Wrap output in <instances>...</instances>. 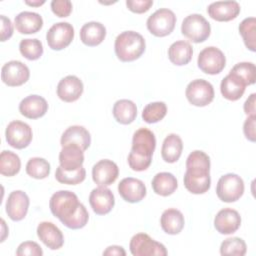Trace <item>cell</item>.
<instances>
[{
	"instance_id": "cell-1",
	"label": "cell",
	"mask_w": 256,
	"mask_h": 256,
	"mask_svg": "<svg viewBox=\"0 0 256 256\" xmlns=\"http://www.w3.org/2000/svg\"><path fill=\"white\" fill-rule=\"evenodd\" d=\"M49 207L51 213L69 229H81L88 223L89 213L72 191L55 192L50 198Z\"/></svg>"
},
{
	"instance_id": "cell-2",
	"label": "cell",
	"mask_w": 256,
	"mask_h": 256,
	"mask_svg": "<svg viewBox=\"0 0 256 256\" xmlns=\"http://www.w3.org/2000/svg\"><path fill=\"white\" fill-rule=\"evenodd\" d=\"M156 147L154 133L147 128L136 130L132 138V148L128 155V164L134 171L146 170L151 162Z\"/></svg>"
},
{
	"instance_id": "cell-3",
	"label": "cell",
	"mask_w": 256,
	"mask_h": 256,
	"mask_svg": "<svg viewBox=\"0 0 256 256\" xmlns=\"http://www.w3.org/2000/svg\"><path fill=\"white\" fill-rule=\"evenodd\" d=\"M145 48L144 37L135 31L120 33L114 43L115 54L122 62H131L138 59L145 52Z\"/></svg>"
},
{
	"instance_id": "cell-4",
	"label": "cell",
	"mask_w": 256,
	"mask_h": 256,
	"mask_svg": "<svg viewBox=\"0 0 256 256\" xmlns=\"http://www.w3.org/2000/svg\"><path fill=\"white\" fill-rule=\"evenodd\" d=\"M181 32L190 41L202 43L210 36L211 26L204 16L195 13L184 18L181 24Z\"/></svg>"
},
{
	"instance_id": "cell-5",
	"label": "cell",
	"mask_w": 256,
	"mask_h": 256,
	"mask_svg": "<svg viewBox=\"0 0 256 256\" xmlns=\"http://www.w3.org/2000/svg\"><path fill=\"white\" fill-rule=\"evenodd\" d=\"M244 188V181L239 175L228 173L219 178L216 186V194L221 201L231 203L242 197Z\"/></svg>"
},
{
	"instance_id": "cell-6",
	"label": "cell",
	"mask_w": 256,
	"mask_h": 256,
	"mask_svg": "<svg viewBox=\"0 0 256 256\" xmlns=\"http://www.w3.org/2000/svg\"><path fill=\"white\" fill-rule=\"evenodd\" d=\"M176 16L174 12L168 8H160L156 10L147 19V29L156 37H165L169 35L175 28Z\"/></svg>"
},
{
	"instance_id": "cell-7",
	"label": "cell",
	"mask_w": 256,
	"mask_h": 256,
	"mask_svg": "<svg viewBox=\"0 0 256 256\" xmlns=\"http://www.w3.org/2000/svg\"><path fill=\"white\" fill-rule=\"evenodd\" d=\"M130 252L133 256H166L165 246L152 239L146 233L135 234L129 243Z\"/></svg>"
},
{
	"instance_id": "cell-8",
	"label": "cell",
	"mask_w": 256,
	"mask_h": 256,
	"mask_svg": "<svg viewBox=\"0 0 256 256\" xmlns=\"http://www.w3.org/2000/svg\"><path fill=\"white\" fill-rule=\"evenodd\" d=\"M197 64L202 72L209 75H216L225 68L226 57L219 48L209 46L199 53Z\"/></svg>"
},
{
	"instance_id": "cell-9",
	"label": "cell",
	"mask_w": 256,
	"mask_h": 256,
	"mask_svg": "<svg viewBox=\"0 0 256 256\" xmlns=\"http://www.w3.org/2000/svg\"><path fill=\"white\" fill-rule=\"evenodd\" d=\"M185 95L190 104L204 107L213 101L214 88L210 82L204 79H195L187 85Z\"/></svg>"
},
{
	"instance_id": "cell-10",
	"label": "cell",
	"mask_w": 256,
	"mask_h": 256,
	"mask_svg": "<svg viewBox=\"0 0 256 256\" xmlns=\"http://www.w3.org/2000/svg\"><path fill=\"white\" fill-rule=\"evenodd\" d=\"M74 38V28L68 22L53 24L46 33V41L52 50H62L70 45Z\"/></svg>"
},
{
	"instance_id": "cell-11",
	"label": "cell",
	"mask_w": 256,
	"mask_h": 256,
	"mask_svg": "<svg viewBox=\"0 0 256 256\" xmlns=\"http://www.w3.org/2000/svg\"><path fill=\"white\" fill-rule=\"evenodd\" d=\"M5 137L7 143L16 149L26 148L32 141L33 133L31 127L22 121H11L5 131Z\"/></svg>"
},
{
	"instance_id": "cell-12",
	"label": "cell",
	"mask_w": 256,
	"mask_h": 256,
	"mask_svg": "<svg viewBox=\"0 0 256 256\" xmlns=\"http://www.w3.org/2000/svg\"><path fill=\"white\" fill-rule=\"evenodd\" d=\"M29 77V68L21 61L11 60L2 66L1 79L6 85L10 87L23 85L28 81Z\"/></svg>"
},
{
	"instance_id": "cell-13",
	"label": "cell",
	"mask_w": 256,
	"mask_h": 256,
	"mask_svg": "<svg viewBox=\"0 0 256 256\" xmlns=\"http://www.w3.org/2000/svg\"><path fill=\"white\" fill-rule=\"evenodd\" d=\"M119 175V168L115 162L109 159L98 161L92 168V179L98 185L107 187L114 183Z\"/></svg>"
},
{
	"instance_id": "cell-14",
	"label": "cell",
	"mask_w": 256,
	"mask_h": 256,
	"mask_svg": "<svg viewBox=\"0 0 256 256\" xmlns=\"http://www.w3.org/2000/svg\"><path fill=\"white\" fill-rule=\"evenodd\" d=\"M29 204V197L24 191H12L6 201V213L11 220L21 221L27 215Z\"/></svg>"
},
{
	"instance_id": "cell-15",
	"label": "cell",
	"mask_w": 256,
	"mask_h": 256,
	"mask_svg": "<svg viewBox=\"0 0 256 256\" xmlns=\"http://www.w3.org/2000/svg\"><path fill=\"white\" fill-rule=\"evenodd\" d=\"M89 203L94 213L97 215H106L114 207L115 198L109 188L99 186L90 192Z\"/></svg>"
},
{
	"instance_id": "cell-16",
	"label": "cell",
	"mask_w": 256,
	"mask_h": 256,
	"mask_svg": "<svg viewBox=\"0 0 256 256\" xmlns=\"http://www.w3.org/2000/svg\"><path fill=\"white\" fill-rule=\"evenodd\" d=\"M120 196L129 203H138L146 196V186L140 179L127 177L118 184Z\"/></svg>"
},
{
	"instance_id": "cell-17",
	"label": "cell",
	"mask_w": 256,
	"mask_h": 256,
	"mask_svg": "<svg viewBox=\"0 0 256 256\" xmlns=\"http://www.w3.org/2000/svg\"><path fill=\"white\" fill-rule=\"evenodd\" d=\"M240 225L241 216L232 208L221 209L214 218V227L220 234H232L239 229Z\"/></svg>"
},
{
	"instance_id": "cell-18",
	"label": "cell",
	"mask_w": 256,
	"mask_h": 256,
	"mask_svg": "<svg viewBox=\"0 0 256 256\" xmlns=\"http://www.w3.org/2000/svg\"><path fill=\"white\" fill-rule=\"evenodd\" d=\"M84 90L82 81L74 75L62 78L57 85V96L64 102H74L80 98Z\"/></svg>"
},
{
	"instance_id": "cell-19",
	"label": "cell",
	"mask_w": 256,
	"mask_h": 256,
	"mask_svg": "<svg viewBox=\"0 0 256 256\" xmlns=\"http://www.w3.org/2000/svg\"><path fill=\"white\" fill-rule=\"evenodd\" d=\"M208 15L219 22L235 19L240 13V5L236 1H217L207 7Z\"/></svg>"
},
{
	"instance_id": "cell-20",
	"label": "cell",
	"mask_w": 256,
	"mask_h": 256,
	"mask_svg": "<svg viewBox=\"0 0 256 256\" xmlns=\"http://www.w3.org/2000/svg\"><path fill=\"white\" fill-rule=\"evenodd\" d=\"M37 236L51 250L60 249L64 244L63 233L52 222H41L37 227Z\"/></svg>"
},
{
	"instance_id": "cell-21",
	"label": "cell",
	"mask_w": 256,
	"mask_h": 256,
	"mask_svg": "<svg viewBox=\"0 0 256 256\" xmlns=\"http://www.w3.org/2000/svg\"><path fill=\"white\" fill-rule=\"evenodd\" d=\"M48 111V103L42 96L29 95L21 100L19 112L28 119H37L43 117Z\"/></svg>"
},
{
	"instance_id": "cell-22",
	"label": "cell",
	"mask_w": 256,
	"mask_h": 256,
	"mask_svg": "<svg viewBox=\"0 0 256 256\" xmlns=\"http://www.w3.org/2000/svg\"><path fill=\"white\" fill-rule=\"evenodd\" d=\"M60 143L62 147L67 145H75L85 151L91 144V136L89 131L83 126L73 125L68 127L63 132Z\"/></svg>"
},
{
	"instance_id": "cell-23",
	"label": "cell",
	"mask_w": 256,
	"mask_h": 256,
	"mask_svg": "<svg viewBox=\"0 0 256 256\" xmlns=\"http://www.w3.org/2000/svg\"><path fill=\"white\" fill-rule=\"evenodd\" d=\"M14 25L21 34H34L43 27V19L36 12L23 11L15 17Z\"/></svg>"
},
{
	"instance_id": "cell-24",
	"label": "cell",
	"mask_w": 256,
	"mask_h": 256,
	"mask_svg": "<svg viewBox=\"0 0 256 256\" xmlns=\"http://www.w3.org/2000/svg\"><path fill=\"white\" fill-rule=\"evenodd\" d=\"M84 151L75 145L62 147L59 153L60 166L67 171H74L82 167L84 162Z\"/></svg>"
},
{
	"instance_id": "cell-25",
	"label": "cell",
	"mask_w": 256,
	"mask_h": 256,
	"mask_svg": "<svg viewBox=\"0 0 256 256\" xmlns=\"http://www.w3.org/2000/svg\"><path fill=\"white\" fill-rule=\"evenodd\" d=\"M106 37V28L103 24L91 21L84 24L80 29V39L83 44L94 47L103 42Z\"/></svg>"
},
{
	"instance_id": "cell-26",
	"label": "cell",
	"mask_w": 256,
	"mask_h": 256,
	"mask_svg": "<svg viewBox=\"0 0 256 256\" xmlns=\"http://www.w3.org/2000/svg\"><path fill=\"white\" fill-rule=\"evenodd\" d=\"M160 224L165 233L169 235H176L184 228L185 220L181 211L175 208H169L162 213Z\"/></svg>"
},
{
	"instance_id": "cell-27",
	"label": "cell",
	"mask_w": 256,
	"mask_h": 256,
	"mask_svg": "<svg viewBox=\"0 0 256 256\" xmlns=\"http://www.w3.org/2000/svg\"><path fill=\"white\" fill-rule=\"evenodd\" d=\"M186 172L193 175L210 174V158L200 150H195L186 159Z\"/></svg>"
},
{
	"instance_id": "cell-28",
	"label": "cell",
	"mask_w": 256,
	"mask_h": 256,
	"mask_svg": "<svg viewBox=\"0 0 256 256\" xmlns=\"http://www.w3.org/2000/svg\"><path fill=\"white\" fill-rule=\"evenodd\" d=\"M193 55V49L189 42L179 40L172 43L168 49V58L174 65L183 66L188 64Z\"/></svg>"
},
{
	"instance_id": "cell-29",
	"label": "cell",
	"mask_w": 256,
	"mask_h": 256,
	"mask_svg": "<svg viewBox=\"0 0 256 256\" xmlns=\"http://www.w3.org/2000/svg\"><path fill=\"white\" fill-rule=\"evenodd\" d=\"M246 85L233 74H228L225 76L220 84V91L222 96L230 101L239 100L244 92Z\"/></svg>"
},
{
	"instance_id": "cell-30",
	"label": "cell",
	"mask_w": 256,
	"mask_h": 256,
	"mask_svg": "<svg viewBox=\"0 0 256 256\" xmlns=\"http://www.w3.org/2000/svg\"><path fill=\"white\" fill-rule=\"evenodd\" d=\"M115 120L123 125L131 124L137 116L136 104L128 99H120L115 102L112 109Z\"/></svg>"
},
{
	"instance_id": "cell-31",
	"label": "cell",
	"mask_w": 256,
	"mask_h": 256,
	"mask_svg": "<svg viewBox=\"0 0 256 256\" xmlns=\"http://www.w3.org/2000/svg\"><path fill=\"white\" fill-rule=\"evenodd\" d=\"M183 150V142L179 135L169 134L163 141L161 156L167 163H175L179 160Z\"/></svg>"
},
{
	"instance_id": "cell-32",
	"label": "cell",
	"mask_w": 256,
	"mask_h": 256,
	"mask_svg": "<svg viewBox=\"0 0 256 256\" xmlns=\"http://www.w3.org/2000/svg\"><path fill=\"white\" fill-rule=\"evenodd\" d=\"M151 185L157 195L164 197L173 194L178 187L176 177L170 172L157 173L152 179Z\"/></svg>"
},
{
	"instance_id": "cell-33",
	"label": "cell",
	"mask_w": 256,
	"mask_h": 256,
	"mask_svg": "<svg viewBox=\"0 0 256 256\" xmlns=\"http://www.w3.org/2000/svg\"><path fill=\"white\" fill-rule=\"evenodd\" d=\"M184 186L192 194H204L211 186L210 174L208 175H193L185 172Z\"/></svg>"
},
{
	"instance_id": "cell-34",
	"label": "cell",
	"mask_w": 256,
	"mask_h": 256,
	"mask_svg": "<svg viewBox=\"0 0 256 256\" xmlns=\"http://www.w3.org/2000/svg\"><path fill=\"white\" fill-rule=\"evenodd\" d=\"M21 168V160L19 156L12 152L4 150L0 154V173L3 176L12 177L19 173Z\"/></svg>"
},
{
	"instance_id": "cell-35",
	"label": "cell",
	"mask_w": 256,
	"mask_h": 256,
	"mask_svg": "<svg viewBox=\"0 0 256 256\" xmlns=\"http://www.w3.org/2000/svg\"><path fill=\"white\" fill-rule=\"evenodd\" d=\"M239 33L243 38L245 46L252 52L256 51V19L245 18L239 25Z\"/></svg>"
},
{
	"instance_id": "cell-36",
	"label": "cell",
	"mask_w": 256,
	"mask_h": 256,
	"mask_svg": "<svg viewBox=\"0 0 256 256\" xmlns=\"http://www.w3.org/2000/svg\"><path fill=\"white\" fill-rule=\"evenodd\" d=\"M167 114V106L162 101L147 104L142 111V119L149 124L161 121Z\"/></svg>"
},
{
	"instance_id": "cell-37",
	"label": "cell",
	"mask_w": 256,
	"mask_h": 256,
	"mask_svg": "<svg viewBox=\"0 0 256 256\" xmlns=\"http://www.w3.org/2000/svg\"><path fill=\"white\" fill-rule=\"evenodd\" d=\"M26 173L32 178L44 179L50 174V164L44 158H30L26 164Z\"/></svg>"
},
{
	"instance_id": "cell-38",
	"label": "cell",
	"mask_w": 256,
	"mask_h": 256,
	"mask_svg": "<svg viewBox=\"0 0 256 256\" xmlns=\"http://www.w3.org/2000/svg\"><path fill=\"white\" fill-rule=\"evenodd\" d=\"M19 51L23 57L28 60H37L43 54L42 42L36 38L22 39L19 43Z\"/></svg>"
},
{
	"instance_id": "cell-39",
	"label": "cell",
	"mask_w": 256,
	"mask_h": 256,
	"mask_svg": "<svg viewBox=\"0 0 256 256\" xmlns=\"http://www.w3.org/2000/svg\"><path fill=\"white\" fill-rule=\"evenodd\" d=\"M229 73L239 78L246 86L252 85L256 81V68L252 62L237 63Z\"/></svg>"
},
{
	"instance_id": "cell-40",
	"label": "cell",
	"mask_w": 256,
	"mask_h": 256,
	"mask_svg": "<svg viewBox=\"0 0 256 256\" xmlns=\"http://www.w3.org/2000/svg\"><path fill=\"white\" fill-rule=\"evenodd\" d=\"M55 178L59 183L68 185H77L83 182L86 178V170L82 166L74 171L64 170L61 166L57 167L55 172Z\"/></svg>"
},
{
	"instance_id": "cell-41",
	"label": "cell",
	"mask_w": 256,
	"mask_h": 256,
	"mask_svg": "<svg viewBox=\"0 0 256 256\" xmlns=\"http://www.w3.org/2000/svg\"><path fill=\"white\" fill-rule=\"evenodd\" d=\"M247 246L243 239L239 237H231L225 239L220 245L221 255L243 256L246 254Z\"/></svg>"
},
{
	"instance_id": "cell-42",
	"label": "cell",
	"mask_w": 256,
	"mask_h": 256,
	"mask_svg": "<svg viewBox=\"0 0 256 256\" xmlns=\"http://www.w3.org/2000/svg\"><path fill=\"white\" fill-rule=\"evenodd\" d=\"M17 256H42L43 250L40 245L34 241H25L22 242L17 250Z\"/></svg>"
},
{
	"instance_id": "cell-43",
	"label": "cell",
	"mask_w": 256,
	"mask_h": 256,
	"mask_svg": "<svg viewBox=\"0 0 256 256\" xmlns=\"http://www.w3.org/2000/svg\"><path fill=\"white\" fill-rule=\"evenodd\" d=\"M51 10L58 17H68L72 12V3L69 0H53Z\"/></svg>"
},
{
	"instance_id": "cell-44",
	"label": "cell",
	"mask_w": 256,
	"mask_h": 256,
	"mask_svg": "<svg viewBox=\"0 0 256 256\" xmlns=\"http://www.w3.org/2000/svg\"><path fill=\"white\" fill-rule=\"evenodd\" d=\"M152 5H153L152 0H127L126 1L127 8L131 12L137 13V14L147 12Z\"/></svg>"
},
{
	"instance_id": "cell-45",
	"label": "cell",
	"mask_w": 256,
	"mask_h": 256,
	"mask_svg": "<svg viewBox=\"0 0 256 256\" xmlns=\"http://www.w3.org/2000/svg\"><path fill=\"white\" fill-rule=\"evenodd\" d=\"M255 124H256V116H248L243 125L244 135L246 139H248L251 142H255L256 140Z\"/></svg>"
},
{
	"instance_id": "cell-46",
	"label": "cell",
	"mask_w": 256,
	"mask_h": 256,
	"mask_svg": "<svg viewBox=\"0 0 256 256\" xmlns=\"http://www.w3.org/2000/svg\"><path fill=\"white\" fill-rule=\"evenodd\" d=\"M1 41L4 42L11 38L13 35V24L9 18H7L5 15H1Z\"/></svg>"
},
{
	"instance_id": "cell-47",
	"label": "cell",
	"mask_w": 256,
	"mask_h": 256,
	"mask_svg": "<svg viewBox=\"0 0 256 256\" xmlns=\"http://www.w3.org/2000/svg\"><path fill=\"white\" fill-rule=\"evenodd\" d=\"M255 103H256V94L252 93L244 103V112L247 116H256L255 110Z\"/></svg>"
},
{
	"instance_id": "cell-48",
	"label": "cell",
	"mask_w": 256,
	"mask_h": 256,
	"mask_svg": "<svg viewBox=\"0 0 256 256\" xmlns=\"http://www.w3.org/2000/svg\"><path fill=\"white\" fill-rule=\"evenodd\" d=\"M103 255H116V256H125L126 252L123 247L118 245H112L106 248V250L103 251Z\"/></svg>"
},
{
	"instance_id": "cell-49",
	"label": "cell",
	"mask_w": 256,
	"mask_h": 256,
	"mask_svg": "<svg viewBox=\"0 0 256 256\" xmlns=\"http://www.w3.org/2000/svg\"><path fill=\"white\" fill-rule=\"evenodd\" d=\"M1 225H2V237H1V242H3L5 240V237L7 235V232H8V229L6 230V223L3 219H1Z\"/></svg>"
},
{
	"instance_id": "cell-50",
	"label": "cell",
	"mask_w": 256,
	"mask_h": 256,
	"mask_svg": "<svg viewBox=\"0 0 256 256\" xmlns=\"http://www.w3.org/2000/svg\"><path fill=\"white\" fill-rule=\"evenodd\" d=\"M45 3V1L44 0H42V1H25V4H27V5H29V6H34V7H39V6H41V5H43Z\"/></svg>"
}]
</instances>
